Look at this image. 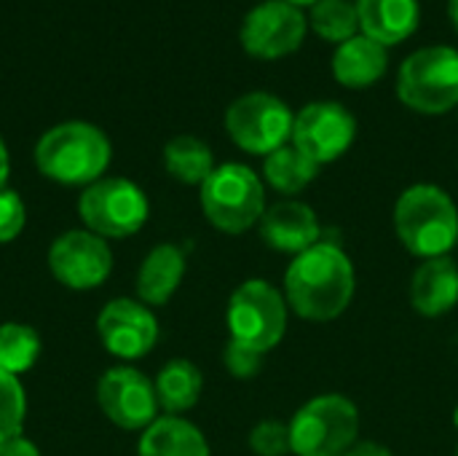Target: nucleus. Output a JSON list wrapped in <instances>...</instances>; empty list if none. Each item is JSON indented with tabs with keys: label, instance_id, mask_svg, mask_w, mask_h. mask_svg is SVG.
Returning a JSON list of instances; mask_svg holds the SVG:
<instances>
[{
	"label": "nucleus",
	"instance_id": "f257e3e1",
	"mask_svg": "<svg viewBox=\"0 0 458 456\" xmlns=\"http://www.w3.org/2000/svg\"><path fill=\"white\" fill-rule=\"evenodd\" d=\"M282 293L290 312L309 323H333L354 301L357 269L349 253L330 239L295 255L284 271Z\"/></svg>",
	"mask_w": 458,
	"mask_h": 456
},
{
	"label": "nucleus",
	"instance_id": "f03ea898",
	"mask_svg": "<svg viewBox=\"0 0 458 456\" xmlns=\"http://www.w3.org/2000/svg\"><path fill=\"white\" fill-rule=\"evenodd\" d=\"M32 159L46 180L86 188L105 177L113 145L107 134L89 121H62L40 134Z\"/></svg>",
	"mask_w": 458,
	"mask_h": 456
},
{
	"label": "nucleus",
	"instance_id": "7ed1b4c3",
	"mask_svg": "<svg viewBox=\"0 0 458 456\" xmlns=\"http://www.w3.org/2000/svg\"><path fill=\"white\" fill-rule=\"evenodd\" d=\"M392 220L403 247L421 261L451 255L458 245L456 202L435 183H416L405 188L394 204Z\"/></svg>",
	"mask_w": 458,
	"mask_h": 456
},
{
	"label": "nucleus",
	"instance_id": "20e7f679",
	"mask_svg": "<svg viewBox=\"0 0 458 456\" xmlns=\"http://www.w3.org/2000/svg\"><path fill=\"white\" fill-rule=\"evenodd\" d=\"M287 427L293 456H346L360 443L362 422L352 398L325 392L306 400Z\"/></svg>",
	"mask_w": 458,
	"mask_h": 456
},
{
	"label": "nucleus",
	"instance_id": "39448f33",
	"mask_svg": "<svg viewBox=\"0 0 458 456\" xmlns=\"http://www.w3.org/2000/svg\"><path fill=\"white\" fill-rule=\"evenodd\" d=\"M199 202L204 218L223 234H244L255 228L266 212V183L247 164H217L201 183Z\"/></svg>",
	"mask_w": 458,
	"mask_h": 456
},
{
	"label": "nucleus",
	"instance_id": "423d86ee",
	"mask_svg": "<svg viewBox=\"0 0 458 456\" xmlns=\"http://www.w3.org/2000/svg\"><path fill=\"white\" fill-rule=\"evenodd\" d=\"M287 314L290 306L279 288L260 277L244 280L231 293L225 306L228 339L260 355H268L282 344L287 333Z\"/></svg>",
	"mask_w": 458,
	"mask_h": 456
},
{
	"label": "nucleus",
	"instance_id": "0eeeda50",
	"mask_svg": "<svg viewBox=\"0 0 458 456\" xmlns=\"http://www.w3.org/2000/svg\"><path fill=\"white\" fill-rule=\"evenodd\" d=\"M397 97L421 116H443L458 108V51L427 46L413 51L397 73Z\"/></svg>",
	"mask_w": 458,
	"mask_h": 456
},
{
	"label": "nucleus",
	"instance_id": "6e6552de",
	"mask_svg": "<svg viewBox=\"0 0 458 456\" xmlns=\"http://www.w3.org/2000/svg\"><path fill=\"white\" fill-rule=\"evenodd\" d=\"M78 218L83 228L102 239H126L148 223L150 202L134 180L102 177L81 191Z\"/></svg>",
	"mask_w": 458,
	"mask_h": 456
},
{
	"label": "nucleus",
	"instance_id": "1a4fd4ad",
	"mask_svg": "<svg viewBox=\"0 0 458 456\" xmlns=\"http://www.w3.org/2000/svg\"><path fill=\"white\" fill-rule=\"evenodd\" d=\"M295 113L271 91L236 97L225 110V132L236 148L250 156H268L293 140Z\"/></svg>",
	"mask_w": 458,
	"mask_h": 456
},
{
	"label": "nucleus",
	"instance_id": "9d476101",
	"mask_svg": "<svg viewBox=\"0 0 458 456\" xmlns=\"http://www.w3.org/2000/svg\"><path fill=\"white\" fill-rule=\"evenodd\" d=\"M51 277L70 290H97L113 271V250L107 239L89 228H70L59 234L48 247Z\"/></svg>",
	"mask_w": 458,
	"mask_h": 456
},
{
	"label": "nucleus",
	"instance_id": "9b49d317",
	"mask_svg": "<svg viewBox=\"0 0 458 456\" xmlns=\"http://www.w3.org/2000/svg\"><path fill=\"white\" fill-rule=\"evenodd\" d=\"M357 140V118L341 102H311L295 113L293 145L314 164L325 167L338 161Z\"/></svg>",
	"mask_w": 458,
	"mask_h": 456
},
{
	"label": "nucleus",
	"instance_id": "f8f14e48",
	"mask_svg": "<svg viewBox=\"0 0 458 456\" xmlns=\"http://www.w3.org/2000/svg\"><path fill=\"white\" fill-rule=\"evenodd\" d=\"M99 411L121 430L142 433L158 419V398L153 382L131 366H115L97 382Z\"/></svg>",
	"mask_w": 458,
	"mask_h": 456
},
{
	"label": "nucleus",
	"instance_id": "ddd939ff",
	"mask_svg": "<svg viewBox=\"0 0 458 456\" xmlns=\"http://www.w3.org/2000/svg\"><path fill=\"white\" fill-rule=\"evenodd\" d=\"M309 16L287 0L258 3L242 22L239 40L255 59H282L301 48Z\"/></svg>",
	"mask_w": 458,
	"mask_h": 456
},
{
	"label": "nucleus",
	"instance_id": "4468645a",
	"mask_svg": "<svg viewBox=\"0 0 458 456\" xmlns=\"http://www.w3.org/2000/svg\"><path fill=\"white\" fill-rule=\"evenodd\" d=\"M97 336L118 360H142L158 341V320L140 298H113L97 314Z\"/></svg>",
	"mask_w": 458,
	"mask_h": 456
},
{
	"label": "nucleus",
	"instance_id": "2eb2a0df",
	"mask_svg": "<svg viewBox=\"0 0 458 456\" xmlns=\"http://www.w3.org/2000/svg\"><path fill=\"white\" fill-rule=\"evenodd\" d=\"M258 231L271 250L293 258L322 242V223L317 218V210L298 199H284L266 207Z\"/></svg>",
	"mask_w": 458,
	"mask_h": 456
},
{
	"label": "nucleus",
	"instance_id": "dca6fc26",
	"mask_svg": "<svg viewBox=\"0 0 458 456\" xmlns=\"http://www.w3.org/2000/svg\"><path fill=\"white\" fill-rule=\"evenodd\" d=\"M411 306L427 320L445 317L458 306V263L451 255L421 261L411 277Z\"/></svg>",
	"mask_w": 458,
	"mask_h": 456
},
{
	"label": "nucleus",
	"instance_id": "f3484780",
	"mask_svg": "<svg viewBox=\"0 0 458 456\" xmlns=\"http://www.w3.org/2000/svg\"><path fill=\"white\" fill-rule=\"evenodd\" d=\"M360 13V32L381 46L408 40L421 22L419 0H354Z\"/></svg>",
	"mask_w": 458,
	"mask_h": 456
},
{
	"label": "nucleus",
	"instance_id": "a211bd4d",
	"mask_svg": "<svg viewBox=\"0 0 458 456\" xmlns=\"http://www.w3.org/2000/svg\"><path fill=\"white\" fill-rule=\"evenodd\" d=\"M185 253L182 247L164 242L156 245L137 269V298L145 306H164L180 290L185 280Z\"/></svg>",
	"mask_w": 458,
	"mask_h": 456
},
{
	"label": "nucleus",
	"instance_id": "6ab92c4d",
	"mask_svg": "<svg viewBox=\"0 0 458 456\" xmlns=\"http://www.w3.org/2000/svg\"><path fill=\"white\" fill-rule=\"evenodd\" d=\"M389 70L386 46L370 40L368 35H354L341 43L333 54V75L346 89H368L378 83Z\"/></svg>",
	"mask_w": 458,
	"mask_h": 456
},
{
	"label": "nucleus",
	"instance_id": "aec40b11",
	"mask_svg": "<svg viewBox=\"0 0 458 456\" xmlns=\"http://www.w3.org/2000/svg\"><path fill=\"white\" fill-rule=\"evenodd\" d=\"M137 456H212L204 433L185 417H158L142 430Z\"/></svg>",
	"mask_w": 458,
	"mask_h": 456
},
{
	"label": "nucleus",
	"instance_id": "412c9836",
	"mask_svg": "<svg viewBox=\"0 0 458 456\" xmlns=\"http://www.w3.org/2000/svg\"><path fill=\"white\" fill-rule=\"evenodd\" d=\"M153 387H156L158 409L166 417H182L201 400L204 376L196 363L185 357H174L161 366L158 376L153 379Z\"/></svg>",
	"mask_w": 458,
	"mask_h": 456
},
{
	"label": "nucleus",
	"instance_id": "4be33fe9",
	"mask_svg": "<svg viewBox=\"0 0 458 456\" xmlns=\"http://www.w3.org/2000/svg\"><path fill=\"white\" fill-rule=\"evenodd\" d=\"M319 169V164H314L293 142H287L284 148L263 159V183L282 196H298L317 180Z\"/></svg>",
	"mask_w": 458,
	"mask_h": 456
},
{
	"label": "nucleus",
	"instance_id": "5701e85b",
	"mask_svg": "<svg viewBox=\"0 0 458 456\" xmlns=\"http://www.w3.org/2000/svg\"><path fill=\"white\" fill-rule=\"evenodd\" d=\"M212 148L193 134H177L164 145V169L182 185H199L215 172Z\"/></svg>",
	"mask_w": 458,
	"mask_h": 456
},
{
	"label": "nucleus",
	"instance_id": "b1692460",
	"mask_svg": "<svg viewBox=\"0 0 458 456\" xmlns=\"http://www.w3.org/2000/svg\"><path fill=\"white\" fill-rule=\"evenodd\" d=\"M309 27L327 43H346L360 35V13L354 0H317L309 13Z\"/></svg>",
	"mask_w": 458,
	"mask_h": 456
},
{
	"label": "nucleus",
	"instance_id": "393cba45",
	"mask_svg": "<svg viewBox=\"0 0 458 456\" xmlns=\"http://www.w3.org/2000/svg\"><path fill=\"white\" fill-rule=\"evenodd\" d=\"M43 341L32 325L3 323L0 325V371L11 376L27 374L40 357Z\"/></svg>",
	"mask_w": 458,
	"mask_h": 456
},
{
	"label": "nucleus",
	"instance_id": "a878e982",
	"mask_svg": "<svg viewBox=\"0 0 458 456\" xmlns=\"http://www.w3.org/2000/svg\"><path fill=\"white\" fill-rule=\"evenodd\" d=\"M27 419V395L19 376L0 371V443L19 438Z\"/></svg>",
	"mask_w": 458,
	"mask_h": 456
},
{
	"label": "nucleus",
	"instance_id": "bb28decb",
	"mask_svg": "<svg viewBox=\"0 0 458 456\" xmlns=\"http://www.w3.org/2000/svg\"><path fill=\"white\" fill-rule=\"evenodd\" d=\"M250 452L255 456H287L290 449V427L279 419H263L250 430Z\"/></svg>",
	"mask_w": 458,
	"mask_h": 456
},
{
	"label": "nucleus",
	"instance_id": "cd10ccee",
	"mask_svg": "<svg viewBox=\"0 0 458 456\" xmlns=\"http://www.w3.org/2000/svg\"><path fill=\"white\" fill-rule=\"evenodd\" d=\"M27 223V207L16 191H0V245H11L19 239Z\"/></svg>",
	"mask_w": 458,
	"mask_h": 456
},
{
	"label": "nucleus",
	"instance_id": "c85d7f7f",
	"mask_svg": "<svg viewBox=\"0 0 458 456\" xmlns=\"http://www.w3.org/2000/svg\"><path fill=\"white\" fill-rule=\"evenodd\" d=\"M263 360H266V355H260V352H255L250 347H242V344H236L231 339H228V344L223 349V366H225V371L233 379H252V376H258L260 368H263Z\"/></svg>",
	"mask_w": 458,
	"mask_h": 456
},
{
	"label": "nucleus",
	"instance_id": "c756f323",
	"mask_svg": "<svg viewBox=\"0 0 458 456\" xmlns=\"http://www.w3.org/2000/svg\"><path fill=\"white\" fill-rule=\"evenodd\" d=\"M0 456H40V452H38V446L32 441L19 435V438H11V441L0 443Z\"/></svg>",
	"mask_w": 458,
	"mask_h": 456
},
{
	"label": "nucleus",
	"instance_id": "7c9ffc66",
	"mask_svg": "<svg viewBox=\"0 0 458 456\" xmlns=\"http://www.w3.org/2000/svg\"><path fill=\"white\" fill-rule=\"evenodd\" d=\"M346 456H394L386 446L376 443V441H360Z\"/></svg>",
	"mask_w": 458,
	"mask_h": 456
},
{
	"label": "nucleus",
	"instance_id": "2f4dec72",
	"mask_svg": "<svg viewBox=\"0 0 458 456\" xmlns=\"http://www.w3.org/2000/svg\"><path fill=\"white\" fill-rule=\"evenodd\" d=\"M8 175H11V156H8V148H5V142L0 137V191L8 183Z\"/></svg>",
	"mask_w": 458,
	"mask_h": 456
},
{
	"label": "nucleus",
	"instance_id": "473e14b6",
	"mask_svg": "<svg viewBox=\"0 0 458 456\" xmlns=\"http://www.w3.org/2000/svg\"><path fill=\"white\" fill-rule=\"evenodd\" d=\"M448 13H451V22L458 30V0H448Z\"/></svg>",
	"mask_w": 458,
	"mask_h": 456
},
{
	"label": "nucleus",
	"instance_id": "72a5a7b5",
	"mask_svg": "<svg viewBox=\"0 0 458 456\" xmlns=\"http://www.w3.org/2000/svg\"><path fill=\"white\" fill-rule=\"evenodd\" d=\"M287 3H293V5H298V8H303V5H309V8H311L317 0H287Z\"/></svg>",
	"mask_w": 458,
	"mask_h": 456
},
{
	"label": "nucleus",
	"instance_id": "f704fd0d",
	"mask_svg": "<svg viewBox=\"0 0 458 456\" xmlns=\"http://www.w3.org/2000/svg\"><path fill=\"white\" fill-rule=\"evenodd\" d=\"M454 427H456V430H458V406H456V409H454Z\"/></svg>",
	"mask_w": 458,
	"mask_h": 456
},
{
	"label": "nucleus",
	"instance_id": "c9c22d12",
	"mask_svg": "<svg viewBox=\"0 0 458 456\" xmlns=\"http://www.w3.org/2000/svg\"><path fill=\"white\" fill-rule=\"evenodd\" d=\"M456 456H458V446H456Z\"/></svg>",
	"mask_w": 458,
	"mask_h": 456
}]
</instances>
